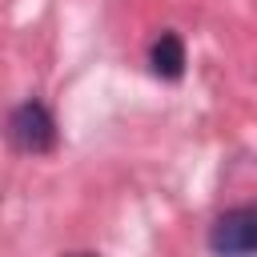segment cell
Returning <instances> with one entry per match:
<instances>
[{"label": "cell", "mask_w": 257, "mask_h": 257, "mask_svg": "<svg viewBox=\"0 0 257 257\" xmlns=\"http://www.w3.org/2000/svg\"><path fill=\"white\" fill-rule=\"evenodd\" d=\"M149 64H153V72L161 80H181V72H185V44H181V36L177 32H161L153 40V48H149Z\"/></svg>", "instance_id": "cell-3"}, {"label": "cell", "mask_w": 257, "mask_h": 257, "mask_svg": "<svg viewBox=\"0 0 257 257\" xmlns=\"http://www.w3.org/2000/svg\"><path fill=\"white\" fill-rule=\"evenodd\" d=\"M8 133H12L16 149H24V153H48L56 145V120L40 100L16 104L8 116Z\"/></svg>", "instance_id": "cell-2"}, {"label": "cell", "mask_w": 257, "mask_h": 257, "mask_svg": "<svg viewBox=\"0 0 257 257\" xmlns=\"http://www.w3.org/2000/svg\"><path fill=\"white\" fill-rule=\"evenodd\" d=\"M72 257H92V253H72Z\"/></svg>", "instance_id": "cell-4"}, {"label": "cell", "mask_w": 257, "mask_h": 257, "mask_svg": "<svg viewBox=\"0 0 257 257\" xmlns=\"http://www.w3.org/2000/svg\"><path fill=\"white\" fill-rule=\"evenodd\" d=\"M209 249L221 257H253L257 253V205H237L221 213L209 229Z\"/></svg>", "instance_id": "cell-1"}]
</instances>
